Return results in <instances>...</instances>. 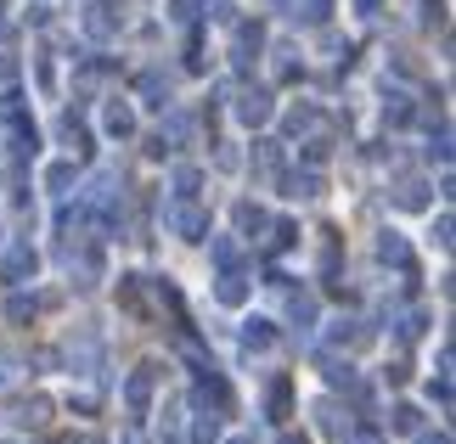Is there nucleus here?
Masks as SVG:
<instances>
[{"instance_id": "obj_31", "label": "nucleus", "mask_w": 456, "mask_h": 444, "mask_svg": "<svg viewBox=\"0 0 456 444\" xmlns=\"http://www.w3.org/2000/svg\"><path fill=\"white\" fill-rule=\"evenodd\" d=\"M169 17L175 23H191V0H169Z\"/></svg>"}, {"instance_id": "obj_30", "label": "nucleus", "mask_w": 456, "mask_h": 444, "mask_svg": "<svg viewBox=\"0 0 456 444\" xmlns=\"http://www.w3.org/2000/svg\"><path fill=\"white\" fill-rule=\"evenodd\" d=\"M186 135H191V118L186 113H169V135L164 141H186Z\"/></svg>"}, {"instance_id": "obj_27", "label": "nucleus", "mask_w": 456, "mask_h": 444, "mask_svg": "<svg viewBox=\"0 0 456 444\" xmlns=\"http://www.w3.org/2000/svg\"><path fill=\"white\" fill-rule=\"evenodd\" d=\"M305 130H315V113L310 108H293L288 113V135H305Z\"/></svg>"}, {"instance_id": "obj_15", "label": "nucleus", "mask_w": 456, "mask_h": 444, "mask_svg": "<svg viewBox=\"0 0 456 444\" xmlns=\"http://www.w3.org/2000/svg\"><path fill=\"white\" fill-rule=\"evenodd\" d=\"M288 198H322V174H315V169L293 174V181H288Z\"/></svg>"}, {"instance_id": "obj_23", "label": "nucleus", "mask_w": 456, "mask_h": 444, "mask_svg": "<svg viewBox=\"0 0 456 444\" xmlns=\"http://www.w3.org/2000/svg\"><path fill=\"white\" fill-rule=\"evenodd\" d=\"M198 186H203V174L191 169V164H181V169H175V198H191Z\"/></svg>"}, {"instance_id": "obj_22", "label": "nucleus", "mask_w": 456, "mask_h": 444, "mask_svg": "<svg viewBox=\"0 0 456 444\" xmlns=\"http://www.w3.org/2000/svg\"><path fill=\"white\" fill-rule=\"evenodd\" d=\"M191 439H198V444H215V439H220V416L198 411V422H191Z\"/></svg>"}, {"instance_id": "obj_13", "label": "nucleus", "mask_w": 456, "mask_h": 444, "mask_svg": "<svg viewBox=\"0 0 456 444\" xmlns=\"http://www.w3.org/2000/svg\"><path fill=\"white\" fill-rule=\"evenodd\" d=\"M288 315H293V327L310 332V327H315V298H310V293H293V298H288Z\"/></svg>"}, {"instance_id": "obj_19", "label": "nucleus", "mask_w": 456, "mask_h": 444, "mask_svg": "<svg viewBox=\"0 0 456 444\" xmlns=\"http://www.w3.org/2000/svg\"><path fill=\"white\" fill-rule=\"evenodd\" d=\"M142 96H147V108H169V79L147 74V79H142Z\"/></svg>"}, {"instance_id": "obj_36", "label": "nucleus", "mask_w": 456, "mask_h": 444, "mask_svg": "<svg viewBox=\"0 0 456 444\" xmlns=\"http://www.w3.org/2000/svg\"><path fill=\"white\" fill-rule=\"evenodd\" d=\"M225 444H254V439H225Z\"/></svg>"}, {"instance_id": "obj_16", "label": "nucleus", "mask_w": 456, "mask_h": 444, "mask_svg": "<svg viewBox=\"0 0 456 444\" xmlns=\"http://www.w3.org/2000/svg\"><path fill=\"white\" fill-rule=\"evenodd\" d=\"M327 12H332V0H293V17H299V23H327Z\"/></svg>"}, {"instance_id": "obj_21", "label": "nucleus", "mask_w": 456, "mask_h": 444, "mask_svg": "<svg viewBox=\"0 0 456 444\" xmlns=\"http://www.w3.org/2000/svg\"><path fill=\"white\" fill-rule=\"evenodd\" d=\"M288 405H293V388H288V377H276V383H271V416L282 422V416H288Z\"/></svg>"}, {"instance_id": "obj_1", "label": "nucleus", "mask_w": 456, "mask_h": 444, "mask_svg": "<svg viewBox=\"0 0 456 444\" xmlns=\"http://www.w3.org/2000/svg\"><path fill=\"white\" fill-rule=\"evenodd\" d=\"M164 220H169L175 237H186V242H203L208 237V214H203V208H191V198H175Z\"/></svg>"}, {"instance_id": "obj_10", "label": "nucleus", "mask_w": 456, "mask_h": 444, "mask_svg": "<svg viewBox=\"0 0 456 444\" xmlns=\"http://www.w3.org/2000/svg\"><path fill=\"white\" fill-rule=\"evenodd\" d=\"M34 315H40V298H23V293H12V298H6V321H12V327L34 321Z\"/></svg>"}, {"instance_id": "obj_4", "label": "nucleus", "mask_w": 456, "mask_h": 444, "mask_svg": "<svg viewBox=\"0 0 456 444\" xmlns=\"http://www.w3.org/2000/svg\"><path fill=\"white\" fill-rule=\"evenodd\" d=\"M237 118L248 124V130L271 124V91H242V96H237Z\"/></svg>"}, {"instance_id": "obj_8", "label": "nucleus", "mask_w": 456, "mask_h": 444, "mask_svg": "<svg viewBox=\"0 0 456 444\" xmlns=\"http://www.w3.org/2000/svg\"><path fill=\"white\" fill-rule=\"evenodd\" d=\"M215 298H220V304H242V298H248V281H242L237 270H220V287H215Z\"/></svg>"}, {"instance_id": "obj_20", "label": "nucleus", "mask_w": 456, "mask_h": 444, "mask_svg": "<svg viewBox=\"0 0 456 444\" xmlns=\"http://www.w3.org/2000/svg\"><path fill=\"white\" fill-rule=\"evenodd\" d=\"M208 254H215L220 270H237V242L232 237H215V242H208Z\"/></svg>"}, {"instance_id": "obj_24", "label": "nucleus", "mask_w": 456, "mask_h": 444, "mask_svg": "<svg viewBox=\"0 0 456 444\" xmlns=\"http://www.w3.org/2000/svg\"><path fill=\"white\" fill-rule=\"evenodd\" d=\"M62 141H68V147H74V152H85V147H91V135H85V124H79L74 113L62 118Z\"/></svg>"}, {"instance_id": "obj_28", "label": "nucleus", "mask_w": 456, "mask_h": 444, "mask_svg": "<svg viewBox=\"0 0 456 444\" xmlns=\"http://www.w3.org/2000/svg\"><path fill=\"white\" fill-rule=\"evenodd\" d=\"M237 225H242V230H265V214H259L254 203H242V208H237Z\"/></svg>"}, {"instance_id": "obj_25", "label": "nucleus", "mask_w": 456, "mask_h": 444, "mask_svg": "<svg viewBox=\"0 0 456 444\" xmlns=\"http://www.w3.org/2000/svg\"><path fill=\"white\" fill-rule=\"evenodd\" d=\"M383 118H389V124H406V118H411V101H406V96L395 91L389 101H383Z\"/></svg>"}, {"instance_id": "obj_12", "label": "nucleus", "mask_w": 456, "mask_h": 444, "mask_svg": "<svg viewBox=\"0 0 456 444\" xmlns=\"http://www.w3.org/2000/svg\"><path fill=\"white\" fill-rule=\"evenodd\" d=\"M242 343H248V349H271L276 343L271 321H259V315H254V321H242Z\"/></svg>"}, {"instance_id": "obj_34", "label": "nucleus", "mask_w": 456, "mask_h": 444, "mask_svg": "<svg viewBox=\"0 0 456 444\" xmlns=\"http://www.w3.org/2000/svg\"><path fill=\"white\" fill-rule=\"evenodd\" d=\"M417 433H423V428H417ZM417 444H451V433H423Z\"/></svg>"}, {"instance_id": "obj_35", "label": "nucleus", "mask_w": 456, "mask_h": 444, "mask_svg": "<svg viewBox=\"0 0 456 444\" xmlns=\"http://www.w3.org/2000/svg\"><path fill=\"white\" fill-rule=\"evenodd\" d=\"M74 444H108V439H102V433H79Z\"/></svg>"}, {"instance_id": "obj_33", "label": "nucleus", "mask_w": 456, "mask_h": 444, "mask_svg": "<svg viewBox=\"0 0 456 444\" xmlns=\"http://www.w3.org/2000/svg\"><path fill=\"white\" fill-rule=\"evenodd\" d=\"M276 444H310L305 433H293V428H282V433H276Z\"/></svg>"}, {"instance_id": "obj_9", "label": "nucleus", "mask_w": 456, "mask_h": 444, "mask_svg": "<svg viewBox=\"0 0 456 444\" xmlns=\"http://www.w3.org/2000/svg\"><path fill=\"white\" fill-rule=\"evenodd\" d=\"M259 45H265V34H259V28H248V23H242V28H237V68H248V62L259 57Z\"/></svg>"}, {"instance_id": "obj_5", "label": "nucleus", "mask_w": 456, "mask_h": 444, "mask_svg": "<svg viewBox=\"0 0 456 444\" xmlns=\"http://www.w3.org/2000/svg\"><path fill=\"white\" fill-rule=\"evenodd\" d=\"M85 28H91V40H113V34H118V12L113 6H91V12H85Z\"/></svg>"}, {"instance_id": "obj_2", "label": "nucleus", "mask_w": 456, "mask_h": 444, "mask_svg": "<svg viewBox=\"0 0 456 444\" xmlns=\"http://www.w3.org/2000/svg\"><path fill=\"white\" fill-rule=\"evenodd\" d=\"M152 383H158V366H135V377L125 383V405H130V416H147V405H152Z\"/></svg>"}, {"instance_id": "obj_3", "label": "nucleus", "mask_w": 456, "mask_h": 444, "mask_svg": "<svg viewBox=\"0 0 456 444\" xmlns=\"http://www.w3.org/2000/svg\"><path fill=\"white\" fill-rule=\"evenodd\" d=\"M34 270H40V259H34V247L28 242H17L6 259H0V276L12 281V287H23V281H34Z\"/></svg>"}, {"instance_id": "obj_26", "label": "nucleus", "mask_w": 456, "mask_h": 444, "mask_svg": "<svg viewBox=\"0 0 456 444\" xmlns=\"http://www.w3.org/2000/svg\"><path fill=\"white\" fill-rule=\"evenodd\" d=\"M327 383H332V388H349V383H355V371H349V360H327Z\"/></svg>"}, {"instance_id": "obj_17", "label": "nucleus", "mask_w": 456, "mask_h": 444, "mask_svg": "<svg viewBox=\"0 0 456 444\" xmlns=\"http://www.w3.org/2000/svg\"><path fill=\"white\" fill-rule=\"evenodd\" d=\"M389 422H395V433H417L423 428V411H417V405H395Z\"/></svg>"}, {"instance_id": "obj_18", "label": "nucleus", "mask_w": 456, "mask_h": 444, "mask_svg": "<svg viewBox=\"0 0 456 444\" xmlns=\"http://www.w3.org/2000/svg\"><path fill=\"white\" fill-rule=\"evenodd\" d=\"M68 186H74V164H51V169H45V191L68 198Z\"/></svg>"}, {"instance_id": "obj_32", "label": "nucleus", "mask_w": 456, "mask_h": 444, "mask_svg": "<svg viewBox=\"0 0 456 444\" xmlns=\"http://www.w3.org/2000/svg\"><path fill=\"white\" fill-rule=\"evenodd\" d=\"M434 242L451 247V214H440V225H434Z\"/></svg>"}, {"instance_id": "obj_6", "label": "nucleus", "mask_w": 456, "mask_h": 444, "mask_svg": "<svg viewBox=\"0 0 456 444\" xmlns=\"http://www.w3.org/2000/svg\"><path fill=\"white\" fill-rule=\"evenodd\" d=\"M378 259H383V264H400V270H406V264H411V254H406V237H400V230H383V242H378Z\"/></svg>"}, {"instance_id": "obj_11", "label": "nucleus", "mask_w": 456, "mask_h": 444, "mask_svg": "<svg viewBox=\"0 0 456 444\" xmlns=\"http://www.w3.org/2000/svg\"><path fill=\"white\" fill-rule=\"evenodd\" d=\"M395 203H400V208H428V186H423V181H400V186H395Z\"/></svg>"}, {"instance_id": "obj_7", "label": "nucleus", "mask_w": 456, "mask_h": 444, "mask_svg": "<svg viewBox=\"0 0 456 444\" xmlns=\"http://www.w3.org/2000/svg\"><path fill=\"white\" fill-rule=\"evenodd\" d=\"M423 327H428L423 310H400V315H395V337H400V343H417V337H423Z\"/></svg>"}, {"instance_id": "obj_29", "label": "nucleus", "mask_w": 456, "mask_h": 444, "mask_svg": "<svg viewBox=\"0 0 456 444\" xmlns=\"http://www.w3.org/2000/svg\"><path fill=\"white\" fill-rule=\"evenodd\" d=\"M293 242H299V230H293L288 220H282V225L271 230V247H276V254H282V247H293Z\"/></svg>"}, {"instance_id": "obj_14", "label": "nucleus", "mask_w": 456, "mask_h": 444, "mask_svg": "<svg viewBox=\"0 0 456 444\" xmlns=\"http://www.w3.org/2000/svg\"><path fill=\"white\" fill-rule=\"evenodd\" d=\"M108 135L113 141H130L135 135V113L130 108H108Z\"/></svg>"}]
</instances>
